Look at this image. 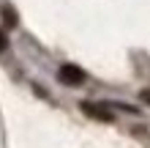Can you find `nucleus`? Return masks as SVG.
Masks as SVG:
<instances>
[{
    "mask_svg": "<svg viewBox=\"0 0 150 148\" xmlns=\"http://www.w3.org/2000/svg\"><path fill=\"white\" fill-rule=\"evenodd\" d=\"M57 77H60V82H63V85H71V88H76V85L85 82V71L79 66H74V63H63V66H60V71H57Z\"/></svg>",
    "mask_w": 150,
    "mask_h": 148,
    "instance_id": "1",
    "label": "nucleus"
},
{
    "mask_svg": "<svg viewBox=\"0 0 150 148\" xmlns=\"http://www.w3.org/2000/svg\"><path fill=\"white\" fill-rule=\"evenodd\" d=\"M82 107V112L85 115H90V118H96V121H112V112L109 110H101V107H96V104H90V102H85V104H79Z\"/></svg>",
    "mask_w": 150,
    "mask_h": 148,
    "instance_id": "2",
    "label": "nucleus"
},
{
    "mask_svg": "<svg viewBox=\"0 0 150 148\" xmlns=\"http://www.w3.org/2000/svg\"><path fill=\"white\" fill-rule=\"evenodd\" d=\"M3 22L8 25V28H16V22H19V16H16V11L11 6H3Z\"/></svg>",
    "mask_w": 150,
    "mask_h": 148,
    "instance_id": "3",
    "label": "nucleus"
},
{
    "mask_svg": "<svg viewBox=\"0 0 150 148\" xmlns=\"http://www.w3.org/2000/svg\"><path fill=\"white\" fill-rule=\"evenodd\" d=\"M142 102H145V104H150V88H145V91H142Z\"/></svg>",
    "mask_w": 150,
    "mask_h": 148,
    "instance_id": "4",
    "label": "nucleus"
},
{
    "mask_svg": "<svg viewBox=\"0 0 150 148\" xmlns=\"http://www.w3.org/2000/svg\"><path fill=\"white\" fill-rule=\"evenodd\" d=\"M3 49H6V33L0 30V52H3Z\"/></svg>",
    "mask_w": 150,
    "mask_h": 148,
    "instance_id": "5",
    "label": "nucleus"
}]
</instances>
